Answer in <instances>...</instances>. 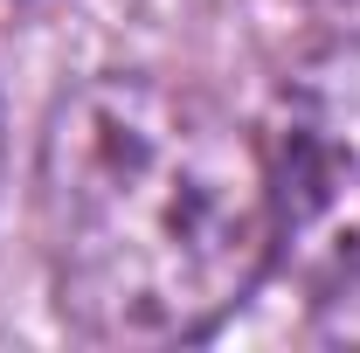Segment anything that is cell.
<instances>
[{"mask_svg": "<svg viewBox=\"0 0 360 353\" xmlns=\"http://www.w3.org/2000/svg\"><path fill=\"white\" fill-rule=\"evenodd\" d=\"M340 7H360V0H340Z\"/></svg>", "mask_w": 360, "mask_h": 353, "instance_id": "cell-3", "label": "cell"}, {"mask_svg": "<svg viewBox=\"0 0 360 353\" xmlns=\"http://www.w3.org/2000/svg\"><path fill=\"white\" fill-rule=\"evenodd\" d=\"M42 257L90 347L208 340L277 257L270 160L215 97L174 77H90L42 132Z\"/></svg>", "mask_w": 360, "mask_h": 353, "instance_id": "cell-1", "label": "cell"}, {"mask_svg": "<svg viewBox=\"0 0 360 353\" xmlns=\"http://www.w3.org/2000/svg\"><path fill=\"white\" fill-rule=\"evenodd\" d=\"M270 270L291 277L326 340L360 347V28L312 42L270 104Z\"/></svg>", "mask_w": 360, "mask_h": 353, "instance_id": "cell-2", "label": "cell"}]
</instances>
